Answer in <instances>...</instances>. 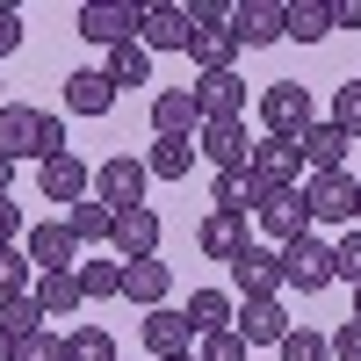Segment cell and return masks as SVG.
<instances>
[{
    "instance_id": "cell-1",
    "label": "cell",
    "mask_w": 361,
    "mask_h": 361,
    "mask_svg": "<svg viewBox=\"0 0 361 361\" xmlns=\"http://www.w3.org/2000/svg\"><path fill=\"white\" fill-rule=\"evenodd\" d=\"M0 152L44 166V159H58V152H73V145H66V123H58V116L29 109V102H8V109H0Z\"/></svg>"
},
{
    "instance_id": "cell-2",
    "label": "cell",
    "mask_w": 361,
    "mask_h": 361,
    "mask_svg": "<svg viewBox=\"0 0 361 361\" xmlns=\"http://www.w3.org/2000/svg\"><path fill=\"white\" fill-rule=\"evenodd\" d=\"M311 123H318V102H311L304 80H267V87H260V130H267V137H289V145H296Z\"/></svg>"
},
{
    "instance_id": "cell-3",
    "label": "cell",
    "mask_w": 361,
    "mask_h": 361,
    "mask_svg": "<svg viewBox=\"0 0 361 361\" xmlns=\"http://www.w3.org/2000/svg\"><path fill=\"white\" fill-rule=\"evenodd\" d=\"M73 22H80L87 44L116 51V44H137V29H145V0H80Z\"/></svg>"
},
{
    "instance_id": "cell-4",
    "label": "cell",
    "mask_w": 361,
    "mask_h": 361,
    "mask_svg": "<svg viewBox=\"0 0 361 361\" xmlns=\"http://www.w3.org/2000/svg\"><path fill=\"white\" fill-rule=\"evenodd\" d=\"M282 289H296V296H318V289H333V246L325 238H289L282 246Z\"/></svg>"
},
{
    "instance_id": "cell-5",
    "label": "cell",
    "mask_w": 361,
    "mask_h": 361,
    "mask_svg": "<svg viewBox=\"0 0 361 361\" xmlns=\"http://www.w3.org/2000/svg\"><path fill=\"white\" fill-rule=\"evenodd\" d=\"M304 209H311V224H354L361 217V180L354 173H311Z\"/></svg>"
},
{
    "instance_id": "cell-6",
    "label": "cell",
    "mask_w": 361,
    "mask_h": 361,
    "mask_svg": "<svg viewBox=\"0 0 361 361\" xmlns=\"http://www.w3.org/2000/svg\"><path fill=\"white\" fill-rule=\"evenodd\" d=\"M22 253H29V267H37V275H80V238H73V224L58 217V224H29L22 231Z\"/></svg>"
},
{
    "instance_id": "cell-7",
    "label": "cell",
    "mask_w": 361,
    "mask_h": 361,
    "mask_svg": "<svg viewBox=\"0 0 361 361\" xmlns=\"http://www.w3.org/2000/svg\"><path fill=\"white\" fill-rule=\"evenodd\" d=\"M231 37H238V51L282 44L289 37V8H282V0H238V8H231Z\"/></svg>"
},
{
    "instance_id": "cell-8",
    "label": "cell",
    "mask_w": 361,
    "mask_h": 361,
    "mask_svg": "<svg viewBox=\"0 0 361 361\" xmlns=\"http://www.w3.org/2000/svg\"><path fill=\"white\" fill-rule=\"evenodd\" d=\"M145 159H130V152H109L102 166H94V202H109V209H137L145 202Z\"/></svg>"
},
{
    "instance_id": "cell-9",
    "label": "cell",
    "mask_w": 361,
    "mask_h": 361,
    "mask_svg": "<svg viewBox=\"0 0 361 361\" xmlns=\"http://www.w3.org/2000/svg\"><path fill=\"white\" fill-rule=\"evenodd\" d=\"M195 109H202V123H246V80L238 73H195Z\"/></svg>"
},
{
    "instance_id": "cell-10",
    "label": "cell",
    "mask_w": 361,
    "mask_h": 361,
    "mask_svg": "<svg viewBox=\"0 0 361 361\" xmlns=\"http://www.w3.org/2000/svg\"><path fill=\"white\" fill-rule=\"evenodd\" d=\"M109 246H116V260H159V209L152 202H137V209H116V238H109Z\"/></svg>"
},
{
    "instance_id": "cell-11",
    "label": "cell",
    "mask_w": 361,
    "mask_h": 361,
    "mask_svg": "<svg viewBox=\"0 0 361 361\" xmlns=\"http://www.w3.org/2000/svg\"><path fill=\"white\" fill-rule=\"evenodd\" d=\"M267 195H275V188H267L253 166H238V173H217V180H209V209H224V217H260Z\"/></svg>"
},
{
    "instance_id": "cell-12",
    "label": "cell",
    "mask_w": 361,
    "mask_h": 361,
    "mask_svg": "<svg viewBox=\"0 0 361 361\" xmlns=\"http://www.w3.org/2000/svg\"><path fill=\"white\" fill-rule=\"evenodd\" d=\"M231 333L246 340V347H282L289 340V304H282V296H246Z\"/></svg>"
},
{
    "instance_id": "cell-13",
    "label": "cell",
    "mask_w": 361,
    "mask_h": 361,
    "mask_svg": "<svg viewBox=\"0 0 361 361\" xmlns=\"http://www.w3.org/2000/svg\"><path fill=\"white\" fill-rule=\"evenodd\" d=\"M145 51H188L195 44V22L188 8H173V0H145V29H137Z\"/></svg>"
},
{
    "instance_id": "cell-14",
    "label": "cell",
    "mask_w": 361,
    "mask_h": 361,
    "mask_svg": "<svg viewBox=\"0 0 361 361\" xmlns=\"http://www.w3.org/2000/svg\"><path fill=\"white\" fill-rule=\"evenodd\" d=\"M231 282H238V304L246 296H282V246H246L231 260Z\"/></svg>"
},
{
    "instance_id": "cell-15",
    "label": "cell",
    "mask_w": 361,
    "mask_h": 361,
    "mask_svg": "<svg viewBox=\"0 0 361 361\" xmlns=\"http://www.w3.org/2000/svg\"><path fill=\"white\" fill-rule=\"evenodd\" d=\"M195 152L217 173H238V166H253V137H246V123H202L195 130Z\"/></svg>"
},
{
    "instance_id": "cell-16",
    "label": "cell",
    "mask_w": 361,
    "mask_h": 361,
    "mask_svg": "<svg viewBox=\"0 0 361 361\" xmlns=\"http://www.w3.org/2000/svg\"><path fill=\"white\" fill-rule=\"evenodd\" d=\"M37 188H44V202H87V188H94V173H87V159H73V152H58V159H44L37 166Z\"/></svg>"
},
{
    "instance_id": "cell-17",
    "label": "cell",
    "mask_w": 361,
    "mask_h": 361,
    "mask_svg": "<svg viewBox=\"0 0 361 361\" xmlns=\"http://www.w3.org/2000/svg\"><path fill=\"white\" fill-rule=\"evenodd\" d=\"M347 145H354V137L333 123V116H325V123H311L304 137H296V152H304L311 173H347Z\"/></svg>"
},
{
    "instance_id": "cell-18",
    "label": "cell",
    "mask_w": 361,
    "mask_h": 361,
    "mask_svg": "<svg viewBox=\"0 0 361 361\" xmlns=\"http://www.w3.org/2000/svg\"><path fill=\"white\" fill-rule=\"evenodd\" d=\"M202 130V109L188 87H159L152 94V137H195Z\"/></svg>"
},
{
    "instance_id": "cell-19",
    "label": "cell",
    "mask_w": 361,
    "mask_h": 361,
    "mask_svg": "<svg viewBox=\"0 0 361 361\" xmlns=\"http://www.w3.org/2000/svg\"><path fill=\"white\" fill-rule=\"evenodd\" d=\"M253 173L267 188H304V152H296L289 137H260L253 145Z\"/></svg>"
},
{
    "instance_id": "cell-20",
    "label": "cell",
    "mask_w": 361,
    "mask_h": 361,
    "mask_svg": "<svg viewBox=\"0 0 361 361\" xmlns=\"http://www.w3.org/2000/svg\"><path fill=\"white\" fill-rule=\"evenodd\" d=\"M260 231L275 238V246H289V238H304L311 231V209H304V188H275L260 209Z\"/></svg>"
},
{
    "instance_id": "cell-21",
    "label": "cell",
    "mask_w": 361,
    "mask_h": 361,
    "mask_svg": "<svg viewBox=\"0 0 361 361\" xmlns=\"http://www.w3.org/2000/svg\"><path fill=\"white\" fill-rule=\"evenodd\" d=\"M188 340H195L188 311H145V354H152V361H180Z\"/></svg>"
},
{
    "instance_id": "cell-22",
    "label": "cell",
    "mask_w": 361,
    "mask_h": 361,
    "mask_svg": "<svg viewBox=\"0 0 361 361\" xmlns=\"http://www.w3.org/2000/svg\"><path fill=\"white\" fill-rule=\"evenodd\" d=\"M195 246H202L209 260H224V267H231L238 253L253 246V238H246V217H224V209H209V217L195 224Z\"/></svg>"
},
{
    "instance_id": "cell-23",
    "label": "cell",
    "mask_w": 361,
    "mask_h": 361,
    "mask_svg": "<svg viewBox=\"0 0 361 361\" xmlns=\"http://www.w3.org/2000/svg\"><path fill=\"white\" fill-rule=\"evenodd\" d=\"M66 109H73V116H109V109H116V80H109L102 66L66 73Z\"/></svg>"
},
{
    "instance_id": "cell-24",
    "label": "cell",
    "mask_w": 361,
    "mask_h": 361,
    "mask_svg": "<svg viewBox=\"0 0 361 361\" xmlns=\"http://www.w3.org/2000/svg\"><path fill=\"white\" fill-rule=\"evenodd\" d=\"M166 289H173V267L166 260H130L123 267V296L145 311H166Z\"/></svg>"
},
{
    "instance_id": "cell-25",
    "label": "cell",
    "mask_w": 361,
    "mask_h": 361,
    "mask_svg": "<svg viewBox=\"0 0 361 361\" xmlns=\"http://www.w3.org/2000/svg\"><path fill=\"white\" fill-rule=\"evenodd\" d=\"M188 325H195V340L231 333V325H238V304H231L224 289H195V296H188Z\"/></svg>"
},
{
    "instance_id": "cell-26",
    "label": "cell",
    "mask_w": 361,
    "mask_h": 361,
    "mask_svg": "<svg viewBox=\"0 0 361 361\" xmlns=\"http://www.w3.org/2000/svg\"><path fill=\"white\" fill-rule=\"evenodd\" d=\"M202 152H195V137H152V152H145V173L152 180H188V166H195Z\"/></svg>"
},
{
    "instance_id": "cell-27",
    "label": "cell",
    "mask_w": 361,
    "mask_h": 361,
    "mask_svg": "<svg viewBox=\"0 0 361 361\" xmlns=\"http://www.w3.org/2000/svg\"><path fill=\"white\" fill-rule=\"evenodd\" d=\"M188 58H195V73H231V66H238V37H231V22H224V29H195Z\"/></svg>"
},
{
    "instance_id": "cell-28",
    "label": "cell",
    "mask_w": 361,
    "mask_h": 361,
    "mask_svg": "<svg viewBox=\"0 0 361 361\" xmlns=\"http://www.w3.org/2000/svg\"><path fill=\"white\" fill-rule=\"evenodd\" d=\"M66 224H73L80 246H109V238H116V209L87 195V202H73V209H66Z\"/></svg>"
},
{
    "instance_id": "cell-29",
    "label": "cell",
    "mask_w": 361,
    "mask_h": 361,
    "mask_svg": "<svg viewBox=\"0 0 361 361\" xmlns=\"http://www.w3.org/2000/svg\"><path fill=\"white\" fill-rule=\"evenodd\" d=\"M44 304V318H73L87 296H80V275H37V289H29Z\"/></svg>"
},
{
    "instance_id": "cell-30",
    "label": "cell",
    "mask_w": 361,
    "mask_h": 361,
    "mask_svg": "<svg viewBox=\"0 0 361 361\" xmlns=\"http://www.w3.org/2000/svg\"><path fill=\"white\" fill-rule=\"evenodd\" d=\"M289 37L296 44H325L333 37V0H289Z\"/></svg>"
},
{
    "instance_id": "cell-31",
    "label": "cell",
    "mask_w": 361,
    "mask_h": 361,
    "mask_svg": "<svg viewBox=\"0 0 361 361\" xmlns=\"http://www.w3.org/2000/svg\"><path fill=\"white\" fill-rule=\"evenodd\" d=\"M102 73H109L116 87H145V80H152V51H145V44H116Z\"/></svg>"
},
{
    "instance_id": "cell-32",
    "label": "cell",
    "mask_w": 361,
    "mask_h": 361,
    "mask_svg": "<svg viewBox=\"0 0 361 361\" xmlns=\"http://www.w3.org/2000/svg\"><path fill=\"white\" fill-rule=\"evenodd\" d=\"M80 296H123V260H80Z\"/></svg>"
},
{
    "instance_id": "cell-33",
    "label": "cell",
    "mask_w": 361,
    "mask_h": 361,
    "mask_svg": "<svg viewBox=\"0 0 361 361\" xmlns=\"http://www.w3.org/2000/svg\"><path fill=\"white\" fill-rule=\"evenodd\" d=\"M275 354H282V361H333V340L311 333V325H289V340H282Z\"/></svg>"
},
{
    "instance_id": "cell-34",
    "label": "cell",
    "mask_w": 361,
    "mask_h": 361,
    "mask_svg": "<svg viewBox=\"0 0 361 361\" xmlns=\"http://www.w3.org/2000/svg\"><path fill=\"white\" fill-rule=\"evenodd\" d=\"M66 361H123V354H116V340L102 333V325H80V333L66 340Z\"/></svg>"
},
{
    "instance_id": "cell-35",
    "label": "cell",
    "mask_w": 361,
    "mask_h": 361,
    "mask_svg": "<svg viewBox=\"0 0 361 361\" xmlns=\"http://www.w3.org/2000/svg\"><path fill=\"white\" fill-rule=\"evenodd\" d=\"M0 325H8L15 340H29V333H44V304H37V296H8V304H0Z\"/></svg>"
},
{
    "instance_id": "cell-36",
    "label": "cell",
    "mask_w": 361,
    "mask_h": 361,
    "mask_svg": "<svg viewBox=\"0 0 361 361\" xmlns=\"http://www.w3.org/2000/svg\"><path fill=\"white\" fill-rule=\"evenodd\" d=\"M29 275H37L29 253L22 246H0V304H8V296H29Z\"/></svg>"
},
{
    "instance_id": "cell-37",
    "label": "cell",
    "mask_w": 361,
    "mask_h": 361,
    "mask_svg": "<svg viewBox=\"0 0 361 361\" xmlns=\"http://www.w3.org/2000/svg\"><path fill=\"white\" fill-rule=\"evenodd\" d=\"M333 282H347V289H361V224H347V238L333 246Z\"/></svg>"
},
{
    "instance_id": "cell-38",
    "label": "cell",
    "mask_w": 361,
    "mask_h": 361,
    "mask_svg": "<svg viewBox=\"0 0 361 361\" xmlns=\"http://www.w3.org/2000/svg\"><path fill=\"white\" fill-rule=\"evenodd\" d=\"M333 123H340L347 137H361V80H347L340 94H333Z\"/></svg>"
},
{
    "instance_id": "cell-39",
    "label": "cell",
    "mask_w": 361,
    "mask_h": 361,
    "mask_svg": "<svg viewBox=\"0 0 361 361\" xmlns=\"http://www.w3.org/2000/svg\"><path fill=\"white\" fill-rule=\"evenodd\" d=\"M15 361H66V340L58 333H29V340H15Z\"/></svg>"
},
{
    "instance_id": "cell-40",
    "label": "cell",
    "mask_w": 361,
    "mask_h": 361,
    "mask_svg": "<svg viewBox=\"0 0 361 361\" xmlns=\"http://www.w3.org/2000/svg\"><path fill=\"white\" fill-rule=\"evenodd\" d=\"M195 361H246V340H238V333H209Z\"/></svg>"
},
{
    "instance_id": "cell-41",
    "label": "cell",
    "mask_w": 361,
    "mask_h": 361,
    "mask_svg": "<svg viewBox=\"0 0 361 361\" xmlns=\"http://www.w3.org/2000/svg\"><path fill=\"white\" fill-rule=\"evenodd\" d=\"M15 44H22V8H15V0H0V66H8Z\"/></svg>"
},
{
    "instance_id": "cell-42",
    "label": "cell",
    "mask_w": 361,
    "mask_h": 361,
    "mask_svg": "<svg viewBox=\"0 0 361 361\" xmlns=\"http://www.w3.org/2000/svg\"><path fill=\"white\" fill-rule=\"evenodd\" d=\"M333 340V361H361V318H347L340 333H325Z\"/></svg>"
},
{
    "instance_id": "cell-43",
    "label": "cell",
    "mask_w": 361,
    "mask_h": 361,
    "mask_svg": "<svg viewBox=\"0 0 361 361\" xmlns=\"http://www.w3.org/2000/svg\"><path fill=\"white\" fill-rule=\"evenodd\" d=\"M29 224H22V209H15V195H0V246H15Z\"/></svg>"
},
{
    "instance_id": "cell-44",
    "label": "cell",
    "mask_w": 361,
    "mask_h": 361,
    "mask_svg": "<svg viewBox=\"0 0 361 361\" xmlns=\"http://www.w3.org/2000/svg\"><path fill=\"white\" fill-rule=\"evenodd\" d=\"M333 29H361V0H333Z\"/></svg>"
},
{
    "instance_id": "cell-45",
    "label": "cell",
    "mask_w": 361,
    "mask_h": 361,
    "mask_svg": "<svg viewBox=\"0 0 361 361\" xmlns=\"http://www.w3.org/2000/svg\"><path fill=\"white\" fill-rule=\"evenodd\" d=\"M0 195H15V159L0 152Z\"/></svg>"
},
{
    "instance_id": "cell-46",
    "label": "cell",
    "mask_w": 361,
    "mask_h": 361,
    "mask_svg": "<svg viewBox=\"0 0 361 361\" xmlns=\"http://www.w3.org/2000/svg\"><path fill=\"white\" fill-rule=\"evenodd\" d=\"M0 361H15V333H8V325H0Z\"/></svg>"
},
{
    "instance_id": "cell-47",
    "label": "cell",
    "mask_w": 361,
    "mask_h": 361,
    "mask_svg": "<svg viewBox=\"0 0 361 361\" xmlns=\"http://www.w3.org/2000/svg\"><path fill=\"white\" fill-rule=\"evenodd\" d=\"M354 318H361V289H354Z\"/></svg>"
},
{
    "instance_id": "cell-48",
    "label": "cell",
    "mask_w": 361,
    "mask_h": 361,
    "mask_svg": "<svg viewBox=\"0 0 361 361\" xmlns=\"http://www.w3.org/2000/svg\"><path fill=\"white\" fill-rule=\"evenodd\" d=\"M180 361H195V354H180Z\"/></svg>"
},
{
    "instance_id": "cell-49",
    "label": "cell",
    "mask_w": 361,
    "mask_h": 361,
    "mask_svg": "<svg viewBox=\"0 0 361 361\" xmlns=\"http://www.w3.org/2000/svg\"><path fill=\"white\" fill-rule=\"evenodd\" d=\"M354 224H361V217H354Z\"/></svg>"
}]
</instances>
